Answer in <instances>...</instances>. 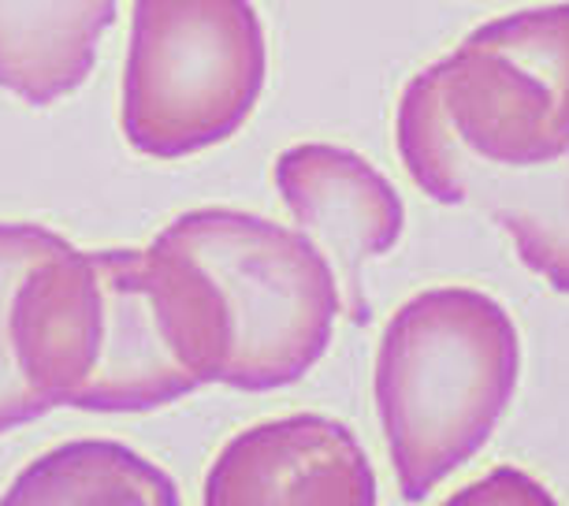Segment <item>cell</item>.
Returning <instances> with one entry per match:
<instances>
[{"label": "cell", "instance_id": "6da1fadb", "mask_svg": "<svg viewBox=\"0 0 569 506\" xmlns=\"http://www.w3.org/2000/svg\"><path fill=\"white\" fill-rule=\"evenodd\" d=\"M23 376L52 406L146 414L220 384L231 317L220 287L179 246L41 257L12 301Z\"/></svg>", "mask_w": 569, "mask_h": 506}, {"label": "cell", "instance_id": "7a4b0ae2", "mask_svg": "<svg viewBox=\"0 0 569 506\" xmlns=\"http://www.w3.org/2000/svg\"><path fill=\"white\" fill-rule=\"evenodd\" d=\"M521 376V339L507 309L472 287L410 298L376 350V410L406 503H425L477 458Z\"/></svg>", "mask_w": 569, "mask_h": 506}, {"label": "cell", "instance_id": "3957f363", "mask_svg": "<svg viewBox=\"0 0 569 506\" xmlns=\"http://www.w3.org/2000/svg\"><path fill=\"white\" fill-rule=\"evenodd\" d=\"M268 79L250 0H134L123 135L134 153L179 160L242 131Z\"/></svg>", "mask_w": 569, "mask_h": 506}, {"label": "cell", "instance_id": "277c9868", "mask_svg": "<svg viewBox=\"0 0 569 506\" xmlns=\"http://www.w3.org/2000/svg\"><path fill=\"white\" fill-rule=\"evenodd\" d=\"M160 239L194 257L223 295L231 354L220 384L276 391L325 358L342 295L336 268L306 231L239 209H194Z\"/></svg>", "mask_w": 569, "mask_h": 506}, {"label": "cell", "instance_id": "5b68a950", "mask_svg": "<svg viewBox=\"0 0 569 506\" xmlns=\"http://www.w3.org/2000/svg\"><path fill=\"white\" fill-rule=\"evenodd\" d=\"M425 71L472 157L532 168L569 149V4L485 23Z\"/></svg>", "mask_w": 569, "mask_h": 506}, {"label": "cell", "instance_id": "8992f818", "mask_svg": "<svg viewBox=\"0 0 569 506\" xmlns=\"http://www.w3.org/2000/svg\"><path fill=\"white\" fill-rule=\"evenodd\" d=\"M402 168L439 206H477L518 242L525 268L569 295V149L532 168L488 165L458 142L428 71L413 75L395 112Z\"/></svg>", "mask_w": 569, "mask_h": 506}, {"label": "cell", "instance_id": "52a82bcc", "mask_svg": "<svg viewBox=\"0 0 569 506\" xmlns=\"http://www.w3.org/2000/svg\"><path fill=\"white\" fill-rule=\"evenodd\" d=\"M376 506L358 436L325 414L246 428L206 477V506Z\"/></svg>", "mask_w": 569, "mask_h": 506}, {"label": "cell", "instance_id": "ba28073f", "mask_svg": "<svg viewBox=\"0 0 569 506\" xmlns=\"http://www.w3.org/2000/svg\"><path fill=\"white\" fill-rule=\"evenodd\" d=\"M276 190L295 224L331 254L350 320H369L361 268L402 239L406 209L399 190L353 149L302 142L276 157Z\"/></svg>", "mask_w": 569, "mask_h": 506}, {"label": "cell", "instance_id": "9c48e42d", "mask_svg": "<svg viewBox=\"0 0 569 506\" xmlns=\"http://www.w3.org/2000/svg\"><path fill=\"white\" fill-rule=\"evenodd\" d=\"M120 0H0V90L46 109L98 68Z\"/></svg>", "mask_w": 569, "mask_h": 506}, {"label": "cell", "instance_id": "30bf717a", "mask_svg": "<svg viewBox=\"0 0 569 506\" xmlns=\"http://www.w3.org/2000/svg\"><path fill=\"white\" fill-rule=\"evenodd\" d=\"M4 506H90L138 503L176 506L179 492L164 469L112 439H74L19 473L0 495Z\"/></svg>", "mask_w": 569, "mask_h": 506}, {"label": "cell", "instance_id": "8fae6325", "mask_svg": "<svg viewBox=\"0 0 569 506\" xmlns=\"http://www.w3.org/2000/svg\"><path fill=\"white\" fill-rule=\"evenodd\" d=\"M57 231L41 224H0V436L49 414V403L27 384L12 343V301L23 276L41 257L63 250Z\"/></svg>", "mask_w": 569, "mask_h": 506}, {"label": "cell", "instance_id": "7c38bea8", "mask_svg": "<svg viewBox=\"0 0 569 506\" xmlns=\"http://www.w3.org/2000/svg\"><path fill=\"white\" fill-rule=\"evenodd\" d=\"M450 503H555L547 488H540L536 480H529L518 469H496L488 480L472 484L461 495H455Z\"/></svg>", "mask_w": 569, "mask_h": 506}]
</instances>
